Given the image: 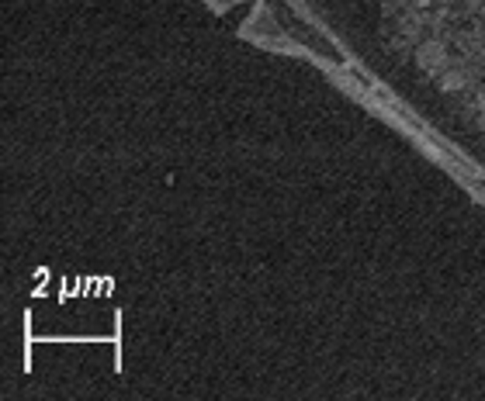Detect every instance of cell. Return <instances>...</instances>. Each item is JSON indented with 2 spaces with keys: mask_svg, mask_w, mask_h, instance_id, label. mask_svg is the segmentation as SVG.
I'll list each match as a JSON object with an SVG mask.
<instances>
[{
  "mask_svg": "<svg viewBox=\"0 0 485 401\" xmlns=\"http://www.w3.org/2000/svg\"><path fill=\"white\" fill-rule=\"evenodd\" d=\"M416 66L423 70V73H441L447 66V49L441 45V42H423L420 49H416Z\"/></svg>",
  "mask_w": 485,
  "mask_h": 401,
  "instance_id": "6da1fadb",
  "label": "cell"
},
{
  "mask_svg": "<svg viewBox=\"0 0 485 401\" xmlns=\"http://www.w3.org/2000/svg\"><path fill=\"white\" fill-rule=\"evenodd\" d=\"M437 83H441V91L454 94V91H465L468 87V73L461 66H444V70L437 73Z\"/></svg>",
  "mask_w": 485,
  "mask_h": 401,
  "instance_id": "7a4b0ae2",
  "label": "cell"
},
{
  "mask_svg": "<svg viewBox=\"0 0 485 401\" xmlns=\"http://www.w3.org/2000/svg\"><path fill=\"white\" fill-rule=\"evenodd\" d=\"M482 125H485V115H482Z\"/></svg>",
  "mask_w": 485,
  "mask_h": 401,
  "instance_id": "3957f363",
  "label": "cell"
},
{
  "mask_svg": "<svg viewBox=\"0 0 485 401\" xmlns=\"http://www.w3.org/2000/svg\"><path fill=\"white\" fill-rule=\"evenodd\" d=\"M447 4H451V0H447Z\"/></svg>",
  "mask_w": 485,
  "mask_h": 401,
  "instance_id": "277c9868",
  "label": "cell"
}]
</instances>
